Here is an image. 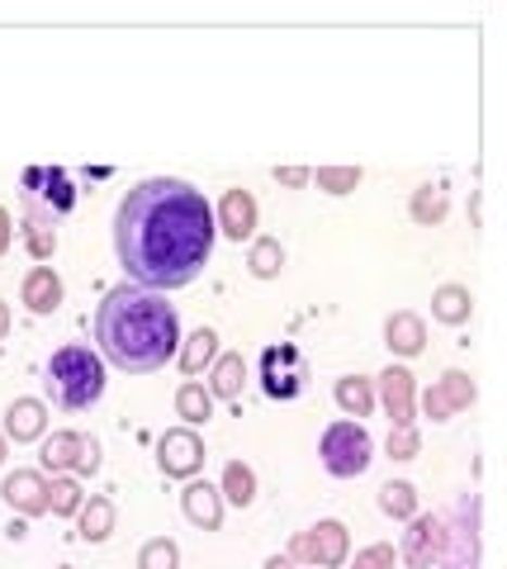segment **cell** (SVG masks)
I'll list each match as a JSON object with an SVG mask.
<instances>
[{"label":"cell","mask_w":507,"mask_h":569,"mask_svg":"<svg viewBox=\"0 0 507 569\" xmlns=\"http://www.w3.org/2000/svg\"><path fill=\"white\" fill-rule=\"evenodd\" d=\"M214 210L176 176L138 180L114 210V256L142 290H180L214 256Z\"/></svg>","instance_id":"cell-1"},{"label":"cell","mask_w":507,"mask_h":569,"mask_svg":"<svg viewBox=\"0 0 507 569\" xmlns=\"http://www.w3.org/2000/svg\"><path fill=\"white\" fill-rule=\"evenodd\" d=\"M96 346L100 361L128 375L162 370L180 346V314L166 304L162 290L114 284L96 308Z\"/></svg>","instance_id":"cell-2"},{"label":"cell","mask_w":507,"mask_h":569,"mask_svg":"<svg viewBox=\"0 0 507 569\" xmlns=\"http://www.w3.org/2000/svg\"><path fill=\"white\" fill-rule=\"evenodd\" d=\"M43 390L58 408L67 413H86L90 404L105 399V361H100L90 346L72 342V346H58L48 356V370H43Z\"/></svg>","instance_id":"cell-3"},{"label":"cell","mask_w":507,"mask_h":569,"mask_svg":"<svg viewBox=\"0 0 507 569\" xmlns=\"http://www.w3.org/2000/svg\"><path fill=\"white\" fill-rule=\"evenodd\" d=\"M20 204L29 228H58L76 210V186L62 166H29L20 176Z\"/></svg>","instance_id":"cell-4"},{"label":"cell","mask_w":507,"mask_h":569,"mask_svg":"<svg viewBox=\"0 0 507 569\" xmlns=\"http://www.w3.org/2000/svg\"><path fill=\"white\" fill-rule=\"evenodd\" d=\"M318 456H322V470L328 475H337V480H356V475L370 470L375 442L360 422H332L318 442Z\"/></svg>","instance_id":"cell-5"},{"label":"cell","mask_w":507,"mask_h":569,"mask_svg":"<svg viewBox=\"0 0 507 569\" xmlns=\"http://www.w3.org/2000/svg\"><path fill=\"white\" fill-rule=\"evenodd\" d=\"M308 384V361L299 352L294 342H276L262 352V390L266 399H280V404H290V399L304 394Z\"/></svg>","instance_id":"cell-6"},{"label":"cell","mask_w":507,"mask_h":569,"mask_svg":"<svg viewBox=\"0 0 507 569\" xmlns=\"http://www.w3.org/2000/svg\"><path fill=\"white\" fill-rule=\"evenodd\" d=\"M294 560H308L314 569H337L346 560V527L342 522H318L290 541Z\"/></svg>","instance_id":"cell-7"},{"label":"cell","mask_w":507,"mask_h":569,"mask_svg":"<svg viewBox=\"0 0 507 569\" xmlns=\"http://www.w3.org/2000/svg\"><path fill=\"white\" fill-rule=\"evenodd\" d=\"M157 465L166 480H190V475L204 470V442L194 427H172V432L157 442Z\"/></svg>","instance_id":"cell-8"},{"label":"cell","mask_w":507,"mask_h":569,"mask_svg":"<svg viewBox=\"0 0 507 569\" xmlns=\"http://www.w3.org/2000/svg\"><path fill=\"white\" fill-rule=\"evenodd\" d=\"M446 546H451V532L441 517H413V532L403 536V560L413 569H432L446 560Z\"/></svg>","instance_id":"cell-9"},{"label":"cell","mask_w":507,"mask_h":569,"mask_svg":"<svg viewBox=\"0 0 507 569\" xmlns=\"http://www.w3.org/2000/svg\"><path fill=\"white\" fill-rule=\"evenodd\" d=\"M470 404H474V380L465 370H446L436 390L427 394V413H432V422H446L451 413H460Z\"/></svg>","instance_id":"cell-10"},{"label":"cell","mask_w":507,"mask_h":569,"mask_svg":"<svg viewBox=\"0 0 507 569\" xmlns=\"http://www.w3.org/2000/svg\"><path fill=\"white\" fill-rule=\"evenodd\" d=\"M180 513L190 517L194 527H204V532H218L224 527V494H218L214 484H186V494H180Z\"/></svg>","instance_id":"cell-11"},{"label":"cell","mask_w":507,"mask_h":569,"mask_svg":"<svg viewBox=\"0 0 507 569\" xmlns=\"http://www.w3.org/2000/svg\"><path fill=\"white\" fill-rule=\"evenodd\" d=\"M0 498H5L10 508L29 513V517L48 513V480L34 470H15V475H5V484H0Z\"/></svg>","instance_id":"cell-12"},{"label":"cell","mask_w":507,"mask_h":569,"mask_svg":"<svg viewBox=\"0 0 507 569\" xmlns=\"http://www.w3.org/2000/svg\"><path fill=\"white\" fill-rule=\"evenodd\" d=\"M214 228H224L232 242H246V238L256 232V200L246 195L242 186L228 190L224 204H218V224H214Z\"/></svg>","instance_id":"cell-13"},{"label":"cell","mask_w":507,"mask_h":569,"mask_svg":"<svg viewBox=\"0 0 507 569\" xmlns=\"http://www.w3.org/2000/svg\"><path fill=\"white\" fill-rule=\"evenodd\" d=\"M380 399L389 408V418H394V427H413V375L403 366H389L380 375Z\"/></svg>","instance_id":"cell-14"},{"label":"cell","mask_w":507,"mask_h":569,"mask_svg":"<svg viewBox=\"0 0 507 569\" xmlns=\"http://www.w3.org/2000/svg\"><path fill=\"white\" fill-rule=\"evenodd\" d=\"M20 300L29 304V314H53V308L62 304V280L53 266H34L29 276H24V290Z\"/></svg>","instance_id":"cell-15"},{"label":"cell","mask_w":507,"mask_h":569,"mask_svg":"<svg viewBox=\"0 0 507 569\" xmlns=\"http://www.w3.org/2000/svg\"><path fill=\"white\" fill-rule=\"evenodd\" d=\"M43 427H48V408L38 399H15L5 408V437H15V442H38Z\"/></svg>","instance_id":"cell-16"},{"label":"cell","mask_w":507,"mask_h":569,"mask_svg":"<svg viewBox=\"0 0 507 569\" xmlns=\"http://www.w3.org/2000/svg\"><path fill=\"white\" fill-rule=\"evenodd\" d=\"M384 342H389V352H398V356H418L422 346H427V328H422V318L418 314H389L384 323Z\"/></svg>","instance_id":"cell-17"},{"label":"cell","mask_w":507,"mask_h":569,"mask_svg":"<svg viewBox=\"0 0 507 569\" xmlns=\"http://www.w3.org/2000/svg\"><path fill=\"white\" fill-rule=\"evenodd\" d=\"M242 384H246V361H242V352L218 356V361H214L210 394H214V399H238V394H242Z\"/></svg>","instance_id":"cell-18"},{"label":"cell","mask_w":507,"mask_h":569,"mask_svg":"<svg viewBox=\"0 0 507 569\" xmlns=\"http://www.w3.org/2000/svg\"><path fill=\"white\" fill-rule=\"evenodd\" d=\"M470 308H474V300H470V290H465V284H441V290L432 294V314L441 323H451V328L470 323Z\"/></svg>","instance_id":"cell-19"},{"label":"cell","mask_w":507,"mask_h":569,"mask_svg":"<svg viewBox=\"0 0 507 569\" xmlns=\"http://www.w3.org/2000/svg\"><path fill=\"white\" fill-rule=\"evenodd\" d=\"M232 508H252V498H256V475H252V465H242V460H228L224 465V489H218Z\"/></svg>","instance_id":"cell-20"},{"label":"cell","mask_w":507,"mask_h":569,"mask_svg":"<svg viewBox=\"0 0 507 569\" xmlns=\"http://www.w3.org/2000/svg\"><path fill=\"white\" fill-rule=\"evenodd\" d=\"M176 413H180V418H186L190 427H194V422H210V418H214V394L204 390L200 380H186V384L176 390Z\"/></svg>","instance_id":"cell-21"},{"label":"cell","mask_w":507,"mask_h":569,"mask_svg":"<svg viewBox=\"0 0 507 569\" xmlns=\"http://www.w3.org/2000/svg\"><path fill=\"white\" fill-rule=\"evenodd\" d=\"M76 456H81V432H53L43 442V470H76Z\"/></svg>","instance_id":"cell-22"},{"label":"cell","mask_w":507,"mask_h":569,"mask_svg":"<svg viewBox=\"0 0 507 569\" xmlns=\"http://www.w3.org/2000/svg\"><path fill=\"white\" fill-rule=\"evenodd\" d=\"M337 408H342V413H356V418H366V413L375 408L370 380H360V375H342V380H337Z\"/></svg>","instance_id":"cell-23"},{"label":"cell","mask_w":507,"mask_h":569,"mask_svg":"<svg viewBox=\"0 0 507 569\" xmlns=\"http://www.w3.org/2000/svg\"><path fill=\"white\" fill-rule=\"evenodd\" d=\"M214 356H218V332H214V328H200V332H194V338L186 342V352H180V370H186V375H200Z\"/></svg>","instance_id":"cell-24"},{"label":"cell","mask_w":507,"mask_h":569,"mask_svg":"<svg viewBox=\"0 0 507 569\" xmlns=\"http://www.w3.org/2000/svg\"><path fill=\"white\" fill-rule=\"evenodd\" d=\"M110 532H114V503L90 498L81 508V541H110Z\"/></svg>","instance_id":"cell-25"},{"label":"cell","mask_w":507,"mask_h":569,"mask_svg":"<svg viewBox=\"0 0 507 569\" xmlns=\"http://www.w3.org/2000/svg\"><path fill=\"white\" fill-rule=\"evenodd\" d=\"M246 266H252V276H256V280L280 276V266H284V248H280L276 238H256V242H252V256H246Z\"/></svg>","instance_id":"cell-26"},{"label":"cell","mask_w":507,"mask_h":569,"mask_svg":"<svg viewBox=\"0 0 507 569\" xmlns=\"http://www.w3.org/2000/svg\"><path fill=\"white\" fill-rule=\"evenodd\" d=\"M380 508L389 517H418V489H413L408 480H389L380 489Z\"/></svg>","instance_id":"cell-27"},{"label":"cell","mask_w":507,"mask_h":569,"mask_svg":"<svg viewBox=\"0 0 507 569\" xmlns=\"http://www.w3.org/2000/svg\"><path fill=\"white\" fill-rule=\"evenodd\" d=\"M413 218H418L422 228H432L446 218V190L441 186H418L413 190Z\"/></svg>","instance_id":"cell-28"},{"label":"cell","mask_w":507,"mask_h":569,"mask_svg":"<svg viewBox=\"0 0 507 569\" xmlns=\"http://www.w3.org/2000/svg\"><path fill=\"white\" fill-rule=\"evenodd\" d=\"M308 180H318V190H328V195H351V190L360 186V166H322V172Z\"/></svg>","instance_id":"cell-29"},{"label":"cell","mask_w":507,"mask_h":569,"mask_svg":"<svg viewBox=\"0 0 507 569\" xmlns=\"http://www.w3.org/2000/svg\"><path fill=\"white\" fill-rule=\"evenodd\" d=\"M176 565H180V551L172 536H157L138 551V569H176Z\"/></svg>","instance_id":"cell-30"},{"label":"cell","mask_w":507,"mask_h":569,"mask_svg":"<svg viewBox=\"0 0 507 569\" xmlns=\"http://www.w3.org/2000/svg\"><path fill=\"white\" fill-rule=\"evenodd\" d=\"M48 508H53V517L81 513V489H76V480H53V484H48Z\"/></svg>","instance_id":"cell-31"},{"label":"cell","mask_w":507,"mask_h":569,"mask_svg":"<svg viewBox=\"0 0 507 569\" xmlns=\"http://www.w3.org/2000/svg\"><path fill=\"white\" fill-rule=\"evenodd\" d=\"M389 456H394V460L418 456V432H413V427H394V432H389Z\"/></svg>","instance_id":"cell-32"},{"label":"cell","mask_w":507,"mask_h":569,"mask_svg":"<svg viewBox=\"0 0 507 569\" xmlns=\"http://www.w3.org/2000/svg\"><path fill=\"white\" fill-rule=\"evenodd\" d=\"M351 569H394V546H384V541H380V546H366Z\"/></svg>","instance_id":"cell-33"},{"label":"cell","mask_w":507,"mask_h":569,"mask_svg":"<svg viewBox=\"0 0 507 569\" xmlns=\"http://www.w3.org/2000/svg\"><path fill=\"white\" fill-rule=\"evenodd\" d=\"M29 252L38 256V262H48V256L58 252V238H53V228H29Z\"/></svg>","instance_id":"cell-34"},{"label":"cell","mask_w":507,"mask_h":569,"mask_svg":"<svg viewBox=\"0 0 507 569\" xmlns=\"http://www.w3.org/2000/svg\"><path fill=\"white\" fill-rule=\"evenodd\" d=\"M76 470H81V475H96V470H100V442H96V437H81V456H76Z\"/></svg>","instance_id":"cell-35"},{"label":"cell","mask_w":507,"mask_h":569,"mask_svg":"<svg viewBox=\"0 0 507 569\" xmlns=\"http://www.w3.org/2000/svg\"><path fill=\"white\" fill-rule=\"evenodd\" d=\"M308 176H314V172H304V166H276L280 186H308Z\"/></svg>","instance_id":"cell-36"},{"label":"cell","mask_w":507,"mask_h":569,"mask_svg":"<svg viewBox=\"0 0 507 569\" xmlns=\"http://www.w3.org/2000/svg\"><path fill=\"white\" fill-rule=\"evenodd\" d=\"M5 252H10V214L0 210V256H5Z\"/></svg>","instance_id":"cell-37"},{"label":"cell","mask_w":507,"mask_h":569,"mask_svg":"<svg viewBox=\"0 0 507 569\" xmlns=\"http://www.w3.org/2000/svg\"><path fill=\"white\" fill-rule=\"evenodd\" d=\"M5 332H10V304H0V342H5Z\"/></svg>","instance_id":"cell-38"},{"label":"cell","mask_w":507,"mask_h":569,"mask_svg":"<svg viewBox=\"0 0 507 569\" xmlns=\"http://www.w3.org/2000/svg\"><path fill=\"white\" fill-rule=\"evenodd\" d=\"M266 569H294L290 560H280V555H276V560H266Z\"/></svg>","instance_id":"cell-39"},{"label":"cell","mask_w":507,"mask_h":569,"mask_svg":"<svg viewBox=\"0 0 507 569\" xmlns=\"http://www.w3.org/2000/svg\"><path fill=\"white\" fill-rule=\"evenodd\" d=\"M0 465H5V437H0Z\"/></svg>","instance_id":"cell-40"},{"label":"cell","mask_w":507,"mask_h":569,"mask_svg":"<svg viewBox=\"0 0 507 569\" xmlns=\"http://www.w3.org/2000/svg\"><path fill=\"white\" fill-rule=\"evenodd\" d=\"M62 569H72V565H62Z\"/></svg>","instance_id":"cell-41"}]
</instances>
